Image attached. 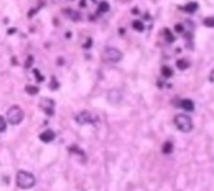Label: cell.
<instances>
[{
	"label": "cell",
	"instance_id": "6",
	"mask_svg": "<svg viewBox=\"0 0 214 191\" xmlns=\"http://www.w3.org/2000/svg\"><path fill=\"white\" fill-rule=\"evenodd\" d=\"M76 121L78 125H89V123H93V116L88 111H83V112L77 114Z\"/></svg>",
	"mask_w": 214,
	"mask_h": 191
},
{
	"label": "cell",
	"instance_id": "7",
	"mask_svg": "<svg viewBox=\"0 0 214 191\" xmlns=\"http://www.w3.org/2000/svg\"><path fill=\"white\" fill-rule=\"evenodd\" d=\"M122 99V94L120 91H117V89H112L107 93V101H108V103L111 104H119Z\"/></svg>",
	"mask_w": 214,
	"mask_h": 191
},
{
	"label": "cell",
	"instance_id": "15",
	"mask_svg": "<svg viewBox=\"0 0 214 191\" xmlns=\"http://www.w3.org/2000/svg\"><path fill=\"white\" fill-rule=\"evenodd\" d=\"M110 10V5L107 1H102V3H100V7H98V12L100 13H106V12H108Z\"/></svg>",
	"mask_w": 214,
	"mask_h": 191
},
{
	"label": "cell",
	"instance_id": "10",
	"mask_svg": "<svg viewBox=\"0 0 214 191\" xmlns=\"http://www.w3.org/2000/svg\"><path fill=\"white\" fill-rule=\"evenodd\" d=\"M25 92L28 93V94L34 95V94H38L39 88L35 87V86H32V84H28V86H25Z\"/></svg>",
	"mask_w": 214,
	"mask_h": 191
},
{
	"label": "cell",
	"instance_id": "9",
	"mask_svg": "<svg viewBox=\"0 0 214 191\" xmlns=\"http://www.w3.org/2000/svg\"><path fill=\"white\" fill-rule=\"evenodd\" d=\"M179 107L183 108L184 111L191 112V111H194V102L191 99H181L179 103Z\"/></svg>",
	"mask_w": 214,
	"mask_h": 191
},
{
	"label": "cell",
	"instance_id": "16",
	"mask_svg": "<svg viewBox=\"0 0 214 191\" xmlns=\"http://www.w3.org/2000/svg\"><path fill=\"white\" fill-rule=\"evenodd\" d=\"M204 25L209 26V28H214V17H208L207 19H204Z\"/></svg>",
	"mask_w": 214,
	"mask_h": 191
},
{
	"label": "cell",
	"instance_id": "2",
	"mask_svg": "<svg viewBox=\"0 0 214 191\" xmlns=\"http://www.w3.org/2000/svg\"><path fill=\"white\" fill-rule=\"evenodd\" d=\"M174 123L176 126V128L181 132H184V133H188V132L193 130V121L186 114H183V113L176 114L174 118Z\"/></svg>",
	"mask_w": 214,
	"mask_h": 191
},
{
	"label": "cell",
	"instance_id": "18",
	"mask_svg": "<svg viewBox=\"0 0 214 191\" xmlns=\"http://www.w3.org/2000/svg\"><path fill=\"white\" fill-rule=\"evenodd\" d=\"M176 66H178L180 69H185V68L188 67L189 64H188V62H186V61H184V59H179L178 62H176Z\"/></svg>",
	"mask_w": 214,
	"mask_h": 191
},
{
	"label": "cell",
	"instance_id": "17",
	"mask_svg": "<svg viewBox=\"0 0 214 191\" xmlns=\"http://www.w3.org/2000/svg\"><path fill=\"white\" fill-rule=\"evenodd\" d=\"M5 130H7V120L3 116H0V133L5 132Z\"/></svg>",
	"mask_w": 214,
	"mask_h": 191
},
{
	"label": "cell",
	"instance_id": "12",
	"mask_svg": "<svg viewBox=\"0 0 214 191\" xmlns=\"http://www.w3.org/2000/svg\"><path fill=\"white\" fill-rule=\"evenodd\" d=\"M161 74H163V77H165V78H170L171 76H173V71H171L170 67L164 66L161 68Z\"/></svg>",
	"mask_w": 214,
	"mask_h": 191
},
{
	"label": "cell",
	"instance_id": "13",
	"mask_svg": "<svg viewBox=\"0 0 214 191\" xmlns=\"http://www.w3.org/2000/svg\"><path fill=\"white\" fill-rule=\"evenodd\" d=\"M196 9H198V4L196 3H189V4H186L185 8H184V10L185 12H188V13H194Z\"/></svg>",
	"mask_w": 214,
	"mask_h": 191
},
{
	"label": "cell",
	"instance_id": "14",
	"mask_svg": "<svg viewBox=\"0 0 214 191\" xmlns=\"http://www.w3.org/2000/svg\"><path fill=\"white\" fill-rule=\"evenodd\" d=\"M163 152L165 155H169V153L173 152V143L171 142H165L163 146Z\"/></svg>",
	"mask_w": 214,
	"mask_h": 191
},
{
	"label": "cell",
	"instance_id": "20",
	"mask_svg": "<svg viewBox=\"0 0 214 191\" xmlns=\"http://www.w3.org/2000/svg\"><path fill=\"white\" fill-rule=\"evenodd\" d=\"M34 73L37 74V81H38V82H43V81H44V77H43L42 74H39L38 71H34Z\"/></svg>",
	"mask_w": 214,
	"mask_h": 191
},
{
	"label": "cell",
	"instance_id": "22",
	"mask_svg": "<svg viewBox=\"0 0 214 191\" xmlns=\"http://www.w3.org/2000/svg\"><path fill=\"white\" fill-rule=\"evenodd\" d=\"M165 33H166V35H168L166 39H168L169 42H173V40H174V38H171V34L169 33V30H165Z\"/></svg>",
	"mask_w": 214,
	"mask_h": 191
},
{
	"label": "cell",
	"instance_id": "21",
	"mask_svg": "<svg viewBox=\"0 0 214 191\" xmlns=\"http://www.w3.org/2000/svg\"><path fill=\"white\" fill-rule=\"evenodd\" d=\"M175 30H176V31H178V33H181V31H183V30H184V28H183V25H181V24H176V25H175Z\"/></svg>",
	"mask_w": 214,
	"mask_h": 191
},
{
	"label": "cell",
	"instance_id": "3",
	"mask_svg": "<svg viewBox=\"0 0 214 191\" xmlns=\"http://www.w3.org/2000/svg\"><path fill=\"white\" fill-rule=\"evenodd\" d=\"M24 118V112L19 106H12L7 112V122H9L12 126L19 125Z\"/></svg>",
	"mask_w": 214,
	"mask_h": 191
},
{
	"label": "cell",
	"instance_id": "4",
	"mask_svg": "<svg viewBox=\"0 0 214 191\" xmlns=\"http://www.w3.org/2000/svg\"><path fill=\"white\" fill-rule=\"evenodd\" d=\"M122 52L114 47H106L102 52V59L106 63H117L122 59Z\"/></svg>",
	"mask_w": 214,
	"mask_h": 191
},
{
	"label": "cell",
	"instance_id": "11",
	"mask_svg": "<svg viewBox=\"0 0 214 191\" xmlns=\"http://www.w3.org/2000/svg\"><path fill=\"white\" fill-rule=\"evenodd\" d=\"M132 28L135 30H137V31H144L145 26H144V23L140 22V20H133L132 22Z\"/></svg>",
	"mask_w": 214,
	"mask_h": 191
},
{
	"label": "cell",
	"instance_id": "19",
	"mask_svg": "<svg viewBox=\"0 0 214 191\" xmlns=\"http://www.w3.org/2000/svg\"><path fill=\"white\" fill-rule=\"evenodd\" d=\"M30 64H33V57L32 55L28 57V61L25 63V68H30Z\"/></svg>",
	"mask_w": 214,
	"mask_h": 191
},
{
	"label": "cell",
	"instance_id": "1",
	"mask_svg": "<svg viewBox=\"0 0 214 191\" xmlns=\"http://www.w3.org/2000/svg\"><path fill=\"white\" fill-rule=\"evenodd\" d=\"M35 176L33 174H30L28 171H19L17 175V185L19 189L28 190L35 186Z\"/></svg>",
	"mask_w": 214,
	"mask_h": 191
},
{
	"label": "cell",
	"instance_id": "8",
	"mask_svg": "<svg viewBox=\"0 0 214 191\" xmlns=\"http://www.w3.org/2000/svg\"><path fill=\"white\" fill-rule=\"evenodd\" d=\"M54 139H56V133L52 130H45L44 132H42V133L39 135V140L42 142H44V143H49Z\"/></svg>",
	"mask_w": 214,
	"mask_h": 191
},
{
	"label": "cell",
	"instance_id": "5",
	"mask_svg": "<svg viewBox=\"0 0 214 191\" xmlns=\"http://www.w3.org/2000/svg\"><path fill=\"white\" fill-rule=\"evenodd\" d=\"M39 106H40V109L47 116L52 117V116L54 114V102H53L52 99H49V98H42Z\"/></svg>",
	"mask_w": 214,
	"mask_h": 191
}]
</instances>
